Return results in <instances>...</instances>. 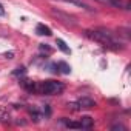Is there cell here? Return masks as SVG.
<instances>
[{
	"label": "cell",
	"instance_id": "9c48e42d",
	"mask_svg": "<svg viewBox=\"0 0 131 131\" xmlns=\"http://www.w3.org/2000/svg\"><path fill=\"white\" fill-rule=\"evenodd\" d=\"M93 123H94V120H93V117H90V116H83L82 120H80V126H82V128H91Z\"/></svg>",
	"mask_w": 131,
	"mask_h": 131
},
{
	"label": "cell",
	"instance_id": "277c9868",
	"mask_svg": "<svg viewBox=\"0 0 131 131\" xmlns=\"http://www.w3.org/2000/svg\"><path fill=\"white\" fill-rule=\"evenodd\" d=\"M96 2L110 5L113 8H120V9H129V2H125V0H96Z\"/></svg>",
	"mask_w": 131,
	"mask_h": 131
},
{
	"label": "cell",
	"instance_id": "3957f363",
	"mask_svg": "<svg viewBox=\"0 0 131 131\" xmlns=\"http://www.w3.org/2000/svg\"><path fill=\"white\" fill-rule=\"evenodd\" d=\"M60 22H63V23H67V25H71V26H74L77 22H76V19L73 17V16H70V14H65L63 11H59V9H52L51 11Z\"/></svg>",
	"mask_w": 131,
	"mask_h": 131
},
{
	"label": "cell",
	"instance_id": "52a82bcc",
	"mask_svg": "<svg viewBox=\"0 0 131 131\" xmlns=\"http://www.w3.org/2000/svg\"><path fill=\"white\" fill-rule=\"evenodd\" d=\"M36 32H37L39 36H51V29H49L48 26L42 25V23H39V25L36 26Z\"/></svg>",
	"mask_w": 131,
	"mask_h": 131
},
{
	"label": "cell",
	"instance_id": "8fae6325",
	"mask_svg": "<svg viewBox=\"0 0 131 131\" xmlns=\"http://www.w3.org/2000/svg\"><path fill=\"white\" fill-rule=\"evenodd\" d=\"M67 126H68V128H82V126H80V122H68Z\"/></svg>",
	"mask_w": 131,
	"mask_h": 131
},
{
	"label": "cell",
	"instance_id": "7a4b0ae2",
	"mask_svg": "<svg viewBox=\"0 0 131 131\" xmlns=\"http://www.w3.org/2000/svg\"><path fill=\"white\" fill-rule=\"evenodd\" d=\"M65 85L57 80H45L40 83H36V93L39 94H46V96H57L63 93Z\"/></svg>",
	"mask_w": 131,
	"mask_h": 131
},
{
	"label": "cell",
	"instance_id": "8992f818",
	"mask_svg": "<svg viewBox=\"0 0 131 131\" xmlns=\"http://www.w3.org/2000/svg\"><path fill=\"white\" fill-rule=\"evenodd\" d=\"M57 2H63V3H70V5H74V6H79V8H82V9H85V11H93L91 9V6L90 5H86L83 0H57Z\"/></svg>",
	"mask_w": 131,
	"mask_h": 131
},
{
	"label": "cell",
	"instance_id": "5b68a950",
	"mask_svg": "<svg viewBox=\"0 0 131 131\" xmlns=\"http://www.w3.org/2000/svg\"><path fill=\"white\" fill-rule=\"evenodd\" d=\"M73 106H76V108H94L96 106V102L93 100V99H90V97H82V99H79L77 100V103H74Z\"/></svg>",
	"mask_w": 131,
	"mask_h": 131
},
{
	"label": "cell",
	"instance_id": "30bf717a",
	"mask_svg": "<svg viewBox=\"0 0 131 131\" xmlns=\"http://www.w3.org/2000/svg\"><path fill=\"white\" fill-rule=\"evenodd\" d=\"M57 46H59L63 52H67V54H68V52H71V51H70V48L67 46V43H65L62 39H57Z\"/></svg>",
	"mask_w": 131,
	"mask_h": 131
},
{
	"label": "cell",
	"instance_id": "ba28073f",
	"mask_svg": "<svg viewBox=\"0 0 131 131\" xmlns=\"http://www.w3.org/2000/svg\"><path fill=\"white\" fill-rule=\"evenodd\" d=\"M56 68L62 73V74H70V71H71V68H70V65H67L65 62H59L57 65H56Z\"/></svg>",
	"mask_w": 131,
	"mask_h": 131
},
{
	"label": "cell",
	"instance_id": "6da1fadb",
	"mask_svg": "<svg viewBox=\"0 0 131 131\" xmlns=\"http://www.w3.org/2000/svg\"><path fill=\"white\" fill-rule=\"evenodd\" d=\"M86 37H90L91 40L106 46V48H111V49H120L122 48V42L108 29L105 28H96V29H88L86 32Z\"/></svg>",
	"mask_w": 131,
	"mask_h": 131
},
{
	"label": "cell",
	"instance_id": "7c38bea8",
	"mask_svg": "<svg viewBox=\"0 0 131 131\" xmlns=\"http://www.w3.org/2000/svg\"><path fill=\"white\" fill-rule=\"evenodd\" d=\"M5 14V9H3V6H2V3H0V16H3Z\"/></svg>",
	"mask_w": 131,
	"mask_h": 131
}]
</instances>
